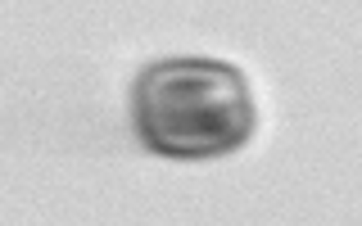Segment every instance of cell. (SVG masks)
<instances>
[{"instance_id": "6da1fadb", "label": "cell", "mask_w": 362, "mask_h": 226, "mask_svg": "<svg viewBox=\"0 0 362 226\" xmlns=\"http://www.w3.org/2000/svg\"><path fill=\"white\" fill-rule=\"evenodd\" d=\"M132 122L150 154L199 163L245 150L258 127V105L240 68L204 54H177L136 77Z\"/></svg>"}]
</instances>
